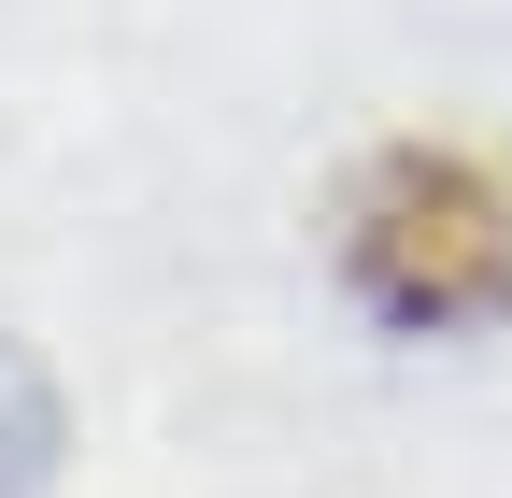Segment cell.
Listing matches in <instances>:
<instances>
[{"mask_svg":"<svg viewBox=\"0 0 512 498\" xmlns=\"http://www.w3.org/2000/svg\"><path fill=\"white\" fill-rule=\"evenodd\" d=\"M43 470H57V385L29 342H0V498H29Z\"/></svg>","mask_w":512,"mask_h":498,"instance_id":"cell-2","label":"cell"},{"mask_svg":"<svg viewBox=\"0 0 512 498\" xmlns=\"http://www.w3.org/2000/svg\"><path fill=\"white\" fill-rule=\"evenodd\" d=\"M342 285L370 328L399 342H456L512 314V185L456 143H399L356 171L342 200Z\"/></svg>","mask_w":512,"mask_h":498,"instance_id":"cell-1","label":"cell"}]
</instances>
